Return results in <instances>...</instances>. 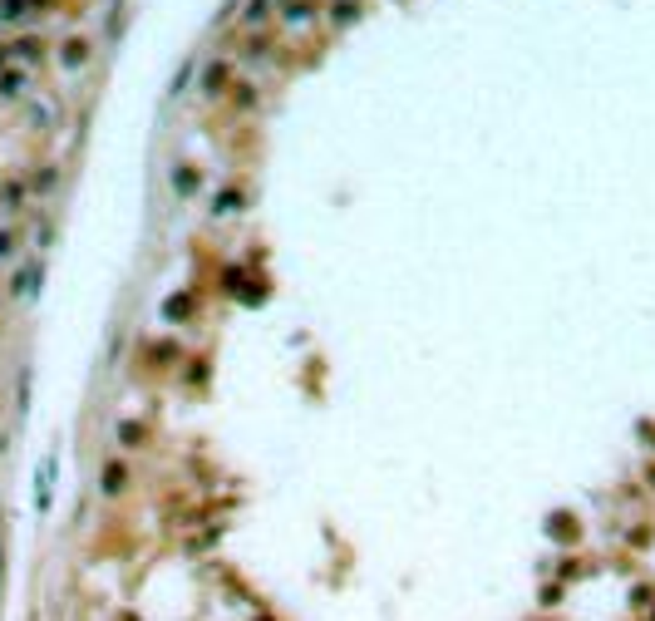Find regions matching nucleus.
Segmentation results:
<instances>
[{
	"mask_svg": "<svg viewBox=\"0 0 655 621\" xmlns=\"http://www.w3.org/2000/svg\"><path fill=\"white\" fill-rule=\"evenodd\" d=\"M35 281H40V267L20 272V276H15V296H20V301H30V296H35Z\"/></svg>",
	"mask_w": 655,
	"mask_h": 621,
	"instance_id": "nucleus-1",
	"label": "nucleus"
}]
</instances>
